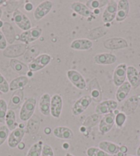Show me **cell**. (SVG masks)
I'll return each mask as SVG.
<instances>
[{
    "label": "cell",
    "instance_id": "cell-25",
    "mask_svg": "<svg viewBox=\"0 0 140 156\" xmlns=\"http://www.w3.org/2000/svg\"><path fill=\"white\" fill-rule=\"evenodd\" d=\"M10 66L12 69V70L16 73L21 75V76H25L28 73L29 68L28 66L21 61H19L16 58H12L10 61Z\"/></svg>",
    "mask_w": 140,
    "mask_h": 156
},
{
    "label": "cell",
    "instance_id": "cell-6",
    "mask_svg": "<svg viewBox=\"0 0 140 156\" xmlns=\"http://www.w3.org/2000/svg\"><path fill=\"white\" fill-rule=\"evenodd\" d=\"M91 102H92V99L89 95L82 96V97L78 99L72 106V114L75 116H78V115L82 114L87 110L89 106L91 105Z\"/></svg>",
    "mask_w": 140,
    "mask_h": 156
},
{
    "label": "cell",
    "instance_id": "cell-51",
    "mask_svg": "<svg viewBox=\"0 0 140 156\" xmlns=\"http://www.w3.org/2000/svg\"><path fill=\"white\" fill-rule=\"evenodd\" d=\"M19 127L21 128V129H24L25 128V125H24L23 123H21L19 125Z\"/></svg>",
    "mask_w": 140,
    "mask_h": 156
},
{
    "label": "cell",
    "instance_id": "cell-18",
    "mask_svg": "<svg viewBox=\"0 0 140 156\" xmlns=\"http://www.w3.org/2000/svg\"><path fill=\"white\" fill-rule=\"evenodd\" d=\"M94 62L98 65L108 66L112 65L117 61V56L112 53H100L94 56Z\"/></svg>",
    "mask_w": 140,
    "mask_h": 156
},
{
    "label": "cell",
    "instance_id": "cell-55",
    "mask_svg": "<svg viewBox=\"0 0 140 156\" xmlns=\"http://www.w3.org/2000/svg\"><path fill=\"white\" fill-rule=\"evenodd\" d=\"M5 2H6V1H4V0H0V6H2V5H3Z\"/></svg>",
    "mask_w": 140,
    "mask_h": 156
},
{
    "label": "cell",
    "instance_id": "cell-23",
    "mask_svg": "<svg viewBox=\"0 0 140 156\" xmlns=\"http://www.w3.org/2000/svg\"><path fill=\"white\" fill-rule=\"evenodd\" d=\"M93 47V42L88 39H75L70 44V48L74 50L85 51L90 50Z\"/></svg>",
    "mask_w": 140,
    "mask_h": 156
},
{
    "label": "cell",
    "instance_id": "cell-2",
    "mask_svg": "<svg viewBox=\"0 0 140 156\" xmlns=\"http://www.w3.org/2000/svg\"><path fill=\"white\" fill-rule=\"evenodd\" d=\"M52 61V56L47 54H41L34 58L28 63L29 70L32 72H36L41 70L49 65Z\"/></svg>",
    "mask_w": 140,
    "mask_h": 156
},
{
    "label": "cell",
    "instance_id": "cell-45",
    "mask_svg": "<svg viewBox=\"0 0 140 156\" xmlns=\"http://www.w3.org/2000/svg\"><path fill=\"white\" fill-rule=\"evenodd\" d=\"M24 9H25L27 12H31L32 10L34 9V5L31 2H27L26 4L24 5Z\"/></svg>",
    "mask_w": 140,
    "mask_h": 156
},
{
    "label": "cell",
    "instance_id": "cell-26",
    "mask_svg": "<svg viewBox=\"0 0 140 156\" xmlns=\"http://www.w3.org/2000/svg\"><path fill=\"white\" fill-rule=\"evenodd\" d=\"M53 134L56 138L61 140H72L74 138V132L67 127H56L54 129Z\"/></svg>",
    "mask_w": 140,
    "mask_h": 156
},
{
    "label": "cell",
    "instance_id": "cell-59",
    "mask_svg": "<svg viewBox=\"0 0 140 156\" xmlns=\"http://www.w3.org/2000/svg\"><path fill=\"white\" fill-rule=\"evenodd\" d=\"M126 156H134V155H126Z\"/></svg>",
    "mask_w": 140,
    "mask_h": 156
},
{
    "label": "cell",
    "instance_id": "cell-42",
    "mask_svg": "<svg viewBox=\"0 0 140 156\" xmlns=\"http://www.w3.org/2000/svg\"><path fill=\"white\" fill-rule=\"evenodd\" d=\"M10 91L9 84L5 77L0 73V91L4 94H7Z\"/></svg>",
    "mask_w": 140,
    "mask_h": 156
},
{
    "label": "cell",
    "instance_id": "cell-30",
    "mask_svg": "<svg viewBox=\"0 0 140 156\" xmlns=\"http://www.w3.org/2000/svg\"><path fill=\"white\" fill-rule=\"evenodd\" d=\"M2 33L6 38L7 42L12 44L15 41L16 34L15 29L12 26L9 22H4V26L2 27Z\"/></svg>",
    "mask_w": 140,
    "mask_h": 156
},
{
    "label": "cell",
    "instance_id": "cell-46",
    "mask_svg": "<svg viewBox=\"0 0 140 156\" xmlns=\"http://www.w3.org/2000/svg\"><path fill=\"white\" fill-rule=\"evenodd\" d=\"M120 151L123 153L124 154L126 153H127L128 151V148L126 147V146H124V145H123V146H121L120 148Z\"/></svg>",
    "mask_w": 140,
    "mask_h": 156
},
{
    "label": "cell",
    "instance_id": "cell-44",
    "mask_svg": "<svg viewBox=\"0 0 140 156\" xmlns=\"http://www.w3.org/2000/svg\"><path fill=\"white\" fill-rule=\"evenodd\" d=\"M7 48V41L3 33L0 31V50H4Z\"/></svg>",
    "mask_w": 140,
    "mask_h": 156
},
{
    "label": "cell",
    "instance_id": "cell-20",
    "mask_svg": "<svg viewBox=\"0 0 140 156\" xmlns=\"http://www.w3.org/2000/svg\"><path fill=\"white\" fill-rule=\"evenodd\" d=\"M126 78L131 87L135 89L140 85V75L139 72L134 66H128L126 70Z\"/></svg>",
    "mask_w": 140,
    "mask_h": 156
},
{
    "label": "cell",
    "instance_id": "cell-22",
    "mask_svg": "<svg viewBox=\"0 0 140 156\" xmlns=\"http://www.w3.org/2000/svg\"><path fill=\"white\" fill-rule=\"evenodd\" d=\"M70 8L76 14L80 16H82L83 17L89 18L92 17L93 15L92 11L86 6V4L82 3V2H73V3L70 5Z\"/></svg>",
    "mask_w": 140,
    "mask_h": 156
},
{
    "label": "cell",
    "instance_id": "cell-14",
    "mask_svg": "<svg viewBox=\"0 0 140 156\" xmlns=\"http://www.w3.org/2000/svg\"><path fill=\"white\" fill-rule=\"evenodd\" d=\"M103 45L107 50H117L128 48V44L127 41L124 39L115 37V38H111L105 40Z\"/></svg>",
    "mask_w": 140,
    "mask_h": 156
},
{
    "label": "cell",
    "instance_id": "cell-5",
    "mask_svg": "<svg viewBox=\"0 0 140 156\" xmlns=\"http://www.w3.org/2000/svg\"><path fill=\"white\" fill-rule=\"evenodd\" d=\"M43 30L39 26L32 28L27 31H23L19 35V40L23 44L28 45L37 41L41 36Z\"/></svg>",
    "mask_w": 140,
    "mask_h": 156
},
{
    "label": "cell",
    "instance_id": "cell-49",
    "mask_svg": "<svg viewBox=\"0 0 140 156\" xmlns=\"http://www.w3.org/2000/svg\"><path fill=\"white\" fill-rule=\"evenodd\" d=\"M100 9H96V10H92V12L93 15H98L100 14Z\"/></svg>",
    "mask_w": 140,
    "mask_h": 156
},
{
    "label": "cell",
    "instance_id": "cell-1",
    "mask_svg": "<svg viewBox=\"0 0 140 156\" xmlns=\"http://www.w3.org/2000/svg\"><path fill=\"white\" fill-rule=\"evenodd\" d=\"M37 105V100L31 97L23 102L19 112V118L23 122H26L33 116Z\"/></svg>",
    "mask_w": 140,
    "mask_h": 156
},
{
    "label": "cell",
    "instance_id": "cell-31",
    "mask_svg": "<svg viewBox=\"0 0 140 156\" xmlns=\"http://www.w3.org/2000/svg\"><path fill=\"white\" fill-rule=\"evenodd\" d=\"M5 123L10 131H13L17 128L18 124L16 120V114L13 110H8Z\"/></svg>",
    "mask_w": 140,
    "mask_h": 156
},
{
    "label": "cell",
    "instance_id": "cell-34",
    "mask_svg": "<svg viewBox=\"0 0 140 156\" xmlns=\"http://www.w3.org/2000/svg\"><path fill=\"white\" fill-rule=\"evenodd\" d=\"M40 52V48L39 45H33L30 48H29L28 50L26 51L25 53V56H24V61L28 62L32 61L34 58H35L37 56H38V54Z\"/></svg>",
    "mask_w": 140,
    "mask_h": 156
},
{
    "label": "cell",
    "instance_id": "cell-48",
    "mask_svg": "<svg viewBox=\"0 0 140 156\" xmlns=\"http://www.w3.org/2000/svg\"><path fill=\"white\" fill-rule=\"evenodd\" d=\"M51 132H52V129H51L50 127H45L44 129V133L46 134V135H49V134L51 133Z\"/></svg>",
    "mask_w": 140,
    "mask_h": 156
},
{
    "label": "cell",
    "instance_id": "cell-53",
    "mask_svg": "<svg viewBox=\"0 0 140 156\" xmlns=\"http://www.w3.org/2000/svg\"><path fill=\"white\" fill-rule=\"evenodd\" d=\"M32 73H33V72H30V71H29V72H28V74H27V75H28V76L31 77V76H33V75H32L33 74H32Z\"/></svg>",
    "mask_w": 140,
    "mask_h": 156
},
{
    "label": "cell",
    "instance_id": "cell-56",
    "mask_svg": "<svg viewBox=\"0 0 140 156\" xmlns=\"http://www.w3.org/2000/svg\"><path fill=\"white\" fill-rule=\"evenodd\" d=\"M117 156H124V153H122V152H119V153H117Z\"/></svg>",
    "mask_w": 140,
    "mask_h": 156
},
{
    "label": "cell",
    "instance_id": "cell-58",
    "mask_svg": "<svg viewBox=\"0 0 140 156\" xmlns=\"http://www.w3.org/2000/svg\"><path fill=\"white\" fill-rule=\"evenodd\" d=\"M65 156H74V155H73L71 154V153H67Z\"/></svg>",
    "mask_w": 140,
    "mask_h": 156
},
{
    "label": "cell",
    "instance_id": "cell-17",
    "mask_svg": "<svg viewBox=\"0 0 140 156\" xmlns=\"http://www.w3.org/2000/svg\"><path fill=\"white\" fill-rule=\"evenodd\" d=\"M129 10H130V4L127 0H120L117 2V13L115 20L117 22H122L127 18Z\"/></svg>",
    "mask_w": 140,
    "mask_h": 156
},
{
    "label": "cell",
    "instance_id": "cell-39",
    "mask_svg": "<svg viewBox=\"0 0 140 156\" xmlns=\"http://www.w3.org/2000/svg\"><path fill=\"white\" fill-rule=\"evenodd\" d=\"M86 153L87 156H110L108 153H105L98 147H89Z\"/></svg>",
    "mask_w": 140,
    "mask_h": 156
},
{
    "label": "cell",
    "instance_id": "cell-41",
    "mask_svg": "<svg viewBox=\"0 0 140 156\" xmlns=\"http://www.w3.org/2000/svg\"><path fill=\"white\" fill-rule=\"evenodd\" d=\"M126 120V115L123 112H119L115 115V124L118 128H121Z\"/></svg>",
    "mask_w": 140,
    "mask_h": 156
},
{
    "label": "cell",
    "instance_id": "cell-7",
    "mask_svg": "<svg viewBox=\"0 0 140 156\" xmlns=\"http://www.w3.org/2000/svg\"><path fill=\"white\" fill-rule=\"evenodd\" d=\"M67 77L72 84L79 90H83L87 87V83L85 78L77 70L69 69L67 72Z\"/></svg>",
    "mask_w": 140,
    "mask_h": 156
},
{
    "label": "cell",
    "instance_id": "cell-35",
    "mask_svg": "<svg viewBox=\"0 0 140 156\" xmlns=\"http://www.w3.org/2000/svg\"><path fill=\"white\" fill-rule=\"evenodd\" d=\"M43 146H44V142L41 140L35 142L30 148L26 156H40L41 155Z\"/></svg>",
    "mask_w": 140,
    "mask_h": 156
},
{
    "label": "cell",
    "instance_id": "cell-4",
    "mask_svg": "<svg viewBox=\"0 0 140 156\" xmlns=\"http://www.w3.org/2000/svg\"><path fill=\"white\" fill-rule=\"evenodd\" d=\"M28 45L25 44H19L10 45L4 50L3 55L5 57L10 58H15L25 55L28 50Z\"/></svg>",
    "mask_w": 140,
    "mask_h": 156
},
{
    "label": "cell",
    "instance_id": "cell-21",
    "mask_svg": "<svg viewBox=\"0 0 140 156\" xmlns=\"http://www.w3.org/2000/svg\"><path fill=\"white\" fill-rule=\"evenodd\" d=\"M52 96L50 94L45 93L41 96L39 101V109L41 114L45 116L50 115V104Z\"/></svg>",
    "mask_w": 140,
    "mask_h": 156
},
{
    "label": "cell",
    "instance_id": "cell-37",
    "mask_svg": "<svg viewBox=\"0 0 140 156\" xmlns=\"http://www.w3.org/2000/svg\"><path fill=\"white\" fill-rule=\"evenodd\" d=\"M100 119V115L98 114H93L88 116L85 120L84 122L82 123V126L85 127H89L91 128L92 127L96 126L98 124L99 120Z\"/></svg>",
    "mask_w": 140,
    "mask_h": 156
},
{
    "label": "cell",
    "instance_id": "cell-38",
    "mask_svg": "<svg viewBox=\"0 0 140 156\" xmlns=\"http://www.w3.org/2000/svg\"><path fill=\"white\" fill-rule=\"evenodd\" d=\"M8 112V105L4 99H0V123H5V119Z\"/></svg>",
    "mask_w": 140,
    "mask_h": 156
},
{
    "label": "cell",
    "instance_id": "cell-43",
    "mask_svg": "<svg viewBox=\"0 0 140 156\" xmlns=\"http://www.w3.org/2000/svg\"><path fill=\"white\" fill-rule=\"evenodd\" d=\"M42 156H54V153L52 148L49 144H44L43 146L42 152H41Z\"/></svg>",
    "mask_w": 140,
    "mask_h": 156
},
{
    "label": "cell",
    "instance_id": "cell-50",
    "mask_svg": "<svg viewBox=\"0 0 140 156\" xmlns=\"http://www.w3.org/2000/svg\"><path fill=\"white\" fill-rule=\"evenodd\" d=\"M69 145L68 143H67V142H65V143H64L63 144V147L65 149H67L69 148Z\"/></svg>",
    "mask_w": 140,
    "mask_h": 156
},
{
    "label": "cell",
    "instance_id": "cell-29",
    "mask_svg": "<svg viewBox=\"0 0 140 156\" xmlns=\"http://www.w3.org/2000/svg\"><path fill=\"white\" fill-rule=\"evenodd\" d=\"M29 79L26 76H19L13 79L9 84L10 91H15L17 90H23L28 85Z\"/></svg>",
    "mask_w": 140,
    "mask_h": 156
},
{
    "label": "cell",
    "instance_id": "cell-19",
    "mask_svg": "<svg viewBox=\"0 0 140 156\" xmlns=\"http://www.w3.org/2000/svg\"><path fill=\"white\" fill-rule=\"evenodd\" d=\"M139 99L137 96H132L122 106V112L124 113L126 115H131L133 114L135 111L139 106Z\"/></svg>",
    "mask_w": 140,
    "mask_h": 156
},
{
    "label": "cell",
    "instance_id": "cell-15",
    "mask_svg": "<svg viewBox=\"0 0 140 156\" xmlns=\"http://www.w3.org/2000/svg\"><path fill=\"white\" fill-rule=\"evenodd\" d=\"M63 109V98L59 94H54L51 98L50 115L55 118H59Z\"/></svg>",
    "mask_w": 140,
    "mask_h": 156
},
{
    "label": "cell",
    "instance_id": "cell-24",
    "mask_svg": "<svg viewBox=\"0 0 140 156\" xmlns=\"http://www.w3.org/2000/svg\"><path fill=\"white\" fill-rule=\"evenodd\" d=\"M23 101V90H19L14 91L10 99L9 103L8 105V109L13 110L18 109L21 106Z\"/></svg>",
    "mask_w": 140,
    "mask_h": 156
},
{
    "label": "cell",
    "instance_id": "cell-8",
    "mask_svg": "<svg viewBox=\"0 0 140 156\" xmlns=\"http://www.w3.org/2000/svg\"><path fill=\"white\" fill-rule=\"evenodd\" d=\"M118 107V103L116 101L106 100L102 101L98 104L96 107L95 113L98 115H106L111 113H114L115 109H117Z\"/></svg>",
    "mask_w": 140,
    "mask_h": 156
},
{
    "label": "cell",
    "instance_id": "cell-32",
    "mask_svg": "<svg viewBox=\"0 0 140 156\" xmlns=\"http://www.w3.org/2000/svg\"><path fill=\"white\" fill-rule=\"evenodd\" d=\"M40 127V120L39 117L37 115H33L30 119L27 125V130L28 133L30 134H35L39 131Z\"/></svg>",
    "mask_w": 140,
    "mask_h": 156
},
{
    "label": "cell",
    "instance_id": "cell-27",
    "mask_svg": "<svg viewBox=\"0 0 140 156\" xmlns=\"http://www.w3.org/2000/svg\"><path fill=\"white\" fill-rule=\"evenodd\" d=\"M98 148L109 155H117L120 152L119 145L109 141H102L98 144Z\"/></svg>",
    "mask_w": 140,
    "mask_h": 156
},
{
    "label": "cell",
    "instance_id": "cell-47",
    "mask_svg": "<svg viewBox=\"0 0 140 156\" xmlns=\"http://www.w3.org/2000/svg\"><path fill=\"white\" fill-rule=\"evenodd\" d=\"M25 147H26L25 143H24V142H20V143L19 144L18 146H17L18 149H19V150H23V149H25Z\"/></svg>",
    "mask_w": 140,
    "mask_h": 156
},
{
    "label": "cell",
    "instance_id": "cell-33",
    "mask_svg": "<svg viewBox=\"0 0 140 156\" xmlns=\"http://www.w3.org/2000/svg\"><path fill=\"white\" fill-rule=\"evenodd\" d=\"M107 30L105 27H100V28H94L89 31L88 33V39L96 40L97 39L101 38L104 34H106Z\"/></svg>",
    "mask_w": 140,
    "mask_h": 156
},
{
    "label": "cell",
    "instance_id": "cell-10",
    "mask_svg": "<svg viewBox=\"0 0 140 156\" xmlns=\"http://www.w3.org/2000/svg\"><path fill=\"white\" fill-rule=\"evenodd\" d=\"M89 92L92 101L99 103L102 102V90L97 78H93L89 83Z\"/></svg>",
    "mask_w": 140,
    "mask_h": 156
},
{
    "label": "cell",
    "instance_id": "cell-54",
    "mask_svg": "<svg viewBox=\"0 0 140 156\" xmlns=\"http://www.w3.org/2000/svg\"><path fill=\"white\" fill-rule=\"evenodd\" d=\"M4 22H3L2 20H0V28H2V27H3V26H4Z\"/></svg>",
    "mask_w": 140,
    "mask_h": 156
},
{
    "label": "cell",
    "instance_id": "cell-16",
    "mask_svg": "<svg viewBox=\"0 0 140 156\" xmlns=\"http://www.w3.org/2000/svg\"><path fill=\"white\" fill-rule=\"evenodd\" d=\"M25 133V129L19 127L12 131V132L9 134V138H8V145L9 147L12 148V149L17 147L18 144L22 142Z\"/></svg>",
    "mask_w": 140,
    "mask_h": 156
},
{
    "label": "cell",
    "instance_id": "cell-12",
    "mask_svg": "<svg viewBox=\"0 0 140 156\" xmlns=\"http://www.w3.org/2000/svg\"><path fill=\"white\" fill-rule=\"evenodd\" d=\"M127 67L126 63H120L115 68L113 74V81L117 87H120L125 82Z\"/></svg>",
    "mask_w": 140,
    "mask_h": 156
},
{
    "label": "cell",
    "instance_id": "cell-36",
    "mask_svg": "<svg viewBox=\"0 0 140 156\" xmlns=\"http://www.w3.org/2000/svg\"><path fill=\"white\" fill-rule=\"evenodd\" d=\"M108 3L109 1L107 0H89L86 3V6L92 11L93 10L100 9L107 6Z\"/></svg>",
    "mask_w": 140,
    "mask_h": 156
},
{
    "label": "cell",
    "instance_id": "cell-9",
    "mask_svg": "<svg viewBox=\"0 0 140 156\" xmlns=\"http://www.w3.org/2000/svg\"><path fill=\"white\" fill-rule=\"evenodd\" d=\"M117 2L114 0L109 1L102 15V20L104 23H110L115 20L117 13Z\"/></svg>",
    "mask_w": 140,
    "mask_h": 156
},
{
    "label": "cell",
    "instance_id": "cell-57",
    "mask_svg": "<svg viewBox=\"0 0 140 156\" xmlns=\"http://www.w3.org/2000/svg\"><path fill=\"white\" fill-rule=\"evenodd\" d=\"M2 14H3V11H2V9L0 8V20H1V18L2 17Z\"/></svg>",
    "mask_w": 140,
    "mask_h": 156
},
{
    "label": "cell",
    "instance_id": "cell-13",
    "mask_svg": "<svg viewBox=\"0 0 140 156\" xmlns=\"http://www.w3.org/2000/svg\"><path fill=\"white\" fill-rule=\"evenodd\" d=\"M53 3L51 1H44L41 2V4L35 9L33 16L35 20L40 21L45 16L49 14L51 10L52 9Z\"/></svg>",
    "mask_w": 140,
    "mask_h": 156
},
{
    "label": "cell",
    "instance_id": "cell-3",
    "mask_svg": "<svg viewBox=\"0 0 140 156\" xmlns=\"http://www.w3.org/2000/svg\"><path fill=\"white\" fill-rule=\"evenodd\" d=\"M12 21L23 31H27L32 28V23L28 16L19 9L13 12Z\"/></svg>",
    "mask_w": 140,
    "mask_h": 156
},
{
    "label": "cell",
    "instance_id": "cell-28",
    "mask_svg": "<svg viewBox=\"0 0 140 156\" xmlns=\"http://www.w3.org/2000/svg\"><path fill=\"white\" fill-rule=\"evenodd\" d=\"M132 87L128 81H125L122 85L118 87L115 94V98L117 103H121L125 100L130 93Z\"/></svg>",
    "mask_w": 140,
    "mask_h": 156
},
{
    "label": "cell",
    "instance_id": "cell-60",
    "mask_svg": "<svg viewBox=\"0 0 140 156\" xmlns=\"http://www.w3.org/2000/svg\"><path fill=\"white\" fill-rule=\"evenodd\" d=\"M139 75H140V72H139Z\"/></svg>",
    "mask_w": 140,
    "mask_h": 156
},
{
    "label": "cell",
    "instance_id": "cell-11",
    "mask_svg": "<svg viewBox=\"0 0 140 156\" xmlns=\"http://www.w3.org/2000/svg\"><path fill=\"white\" fill-rule=\"evenodd\" d=\"M115 115L114 113H111L104 115L99 122V131L102 134H105L109 132L115 125Z\"/></svg>",
    "mask_w": 140,
    "mask_h": 156
},
{
    "label": "cell",
    "instance_id": "cell-40",
    "mask_svg": "<svg viewBox=\"0 0 140 156\" xmlns=\"http://www.w3.org/2000/svg\"><path fill=\"white\" fill-rule=\"evenodd\" d=\"M9 128L6 125H2L0 127V146L3 144L9 136Z\"/></svg>",
    "mask_w": 140,
    "mask_h": 156
},
{
    "label": "cell",
    "instance_id": "cell-52",
    "mask_svg": "<svg viewBox=\"0 0 140 156\" xmlns=\"http://www.w3.org/2000/svg\"><path fill=\"white\" fill-rule=\"evenodd\" d=\"M137 156H140V145L139 147L137 148Z\"/></svg>",
    "mask_w": 140,
    "mask_h": 156
}]
</instances>
